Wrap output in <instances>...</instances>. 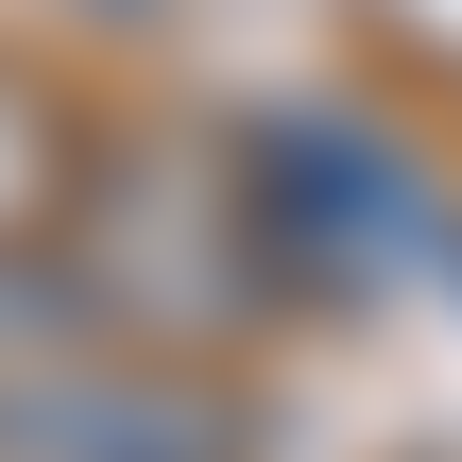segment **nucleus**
I'll return each mask as SVG.
<instances>
[{"instance_id":"nucleus-1","label":"nucleus","mask_w":462,"mask_h":462,"mask_svg":"<svg viewBox=\"0 0 462 462\" xmlns=\"http://www.w3.org/2000/svg\"><path fill=\"white\" fill-rule=\"evenodd\" d=\"M69 291H86V326L103 343H137V360H206L223 326H257L291 274H274V240H257V206H240V154H103L86 189H69Z\"/></svg>"},{"instance_id":"nucleus-2","label":"nucleus","mask_w":462,"mask_h":462,"mask_svg":"<svg viewBox=\"0 0 462 462\" xmlns=\"http://www.w3.org/2000/svg\"><path fill=\"white\" fill-rule=\"evenodd\" d=\"M240 206L274 240V274L309 309H377L394 274L446 257V189L394 120H343V103H257L240 120Z\"/></svg>"},{"instance_id":"nucleus-3","label":"nucleus","mask_w":462,"mask_h":462,"mask_svg":"<svg viewBox=\"0 0 462 462\" xmlns=\"http://www.w3.org/2000/svg\"><path fill=\"white\" fill-rule=\"evenodd\" d=\"M0 462H240V394H223L206 360L69 343L51 377L0 394Z\"/></svg>"},{"instance_id":"nucleus-4","label":"nucleus","mask_w":462,"mask_h":462,"mask_svg":"<svg viewBox=\"0 0 462 462\" xmlns=\"http://www.w3.org/2000/svg\"><path fill=\"white\" fill-rule=\"evenodd\" d=\"M69 189H86V120H69L34 69H0V240H51Z\"/></svg>"},{"instance_id":"nucleus-5","label":"nucleus","mask_w":462,"mask_h":462,"mask_svg":"<svg viewBox=\"0 0 462 462\" xmlns=\"http://www.w3.org/2000/svg\"><path fill=\"white\" fill-rule=\"evenodd\" d=\"M69 343H103V326H86V291H69V257H51V240H0V394H17V377H51Z\"/></svg>"},{"instance_id":"nucleus-6","label":"nucleus","mask_w":462,"mask_h":462,"mask_svg":"<svg viewBox=\"0 0 462 462\" xmlns=\"http://www.w3.org/2000/svg\"><path fill=\"white\" fill-rule=\"evenodd\" d=\"M103 17H137V0H103Z\"/></svg>"}]
</instances>
